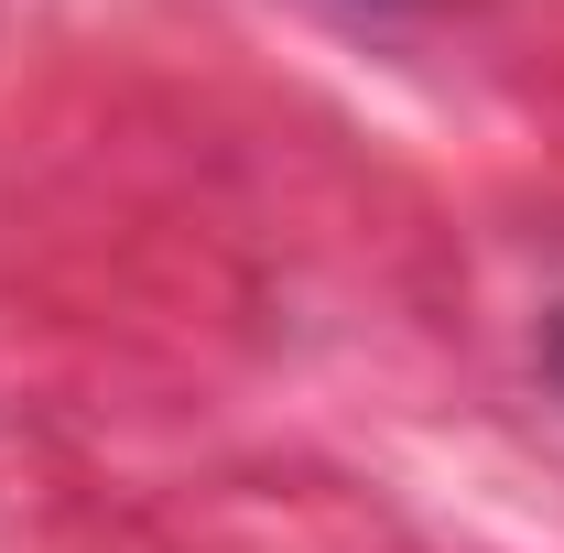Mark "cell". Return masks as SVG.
<instances>
[{"label": "cell", "mask_w": 564, "mask_h": 553, "mask_svg": "<svg viewBox=\"0 0 564 553\" xmlns=\"http://www.w3.org/2000/svg\"><path fill=\"white\" fill-rule=\"evenodd\" d=\"M554 380H564V315H554Z\"/></svg>", "instance_id": "obj_1"}]
</instances>
